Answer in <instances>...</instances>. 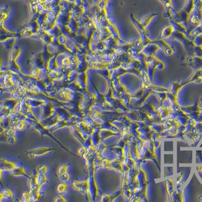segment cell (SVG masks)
I'll return each mask as SVG.
<instances>
[{
  "mask_svg": "<svg viewBox=\"0 0 202 202\" xmlns=\"http://www.w3.org/2000/svg\"><path fill=\"white\" fill-rule=\"evenodd\" d=\"M25 122L23 120H22L19 121L14 127L16 128V129L21 130L23 129V128L25 127Z\"/></svg>",
  "mask_w": 202,
  "mask_h": 202,
  "instance_id": "9c48e42d",
  "label": "cell"
},
{
  "mask_svg": "<svg viewBox=\"0 0 202 202\" xmlns=\"http://www.w3.org/2000/svg\"><path fill=\"white\" fill-rule=\"evenodd\" d=\"M55 148L50 147H40L33 149L26 153V155H28L31 158H34L37 156L44 155L49 152L55 150Z\"/></svg>",
  "mask_w": 202,
  "mask_h": 202,
  "instance_id": "7a4b0ae2",
  "label": "cell"
},
{
  "mask_svg": "<svg viewBox=\"0 0 202 202\" xmlns=\"http://www.w3.org/2000/svg\"><path fill=\"white\" fill-rule=\"evenodd\" d=\"M22 199H23V201L25 202H29L31 201L30 199V196H29V192H25L22 194Z\"/></svg>",
  "mask_w": 202,
  "mask_h": 202,
  "instance_id": "30bf717a",
  "label": "cell"
},
{
  "mask_svg": "<svg viewBox=\"0 0 202 202\" xmlns=\"http://www.w3.org/2000/svg\"><path fill=\"white\" fill-rule=\"evenodd\" d=\"M69 164H62V165L59 166L58 167L57 169V174L58 176H59L61 175L66 173L68 169Z\"/></svg>",
  "mask_w": 202,
  "mask_h": 202,
  "instance_id": "8992f818",
  "label": "cell"
},
{
  "mask_svg": "<svg viewBox=\"0 0 202 202\" xmlns=\"http://www.w3.org/2000/svg\"><path fill=\"white\" fill-rule=\"evenodd\" d=\"M59 177L60 178V180H61L62 181L65 182V181H68L69 180V175L68 174V173L66 172V173H64V174L59 176Z\"/></svg>",
  "mask_w": 202,
  "mask_h": 202,
  "instance_id": "8fae6325",
  "label": "cell"
},
{
  "mask_svg": "<svg viewBox=\"0 0 202 202\" xmlns=\"http://www.w3.org/2000/svg\"><path fill=\"white\" fill-rule=\"evenodd\" d=\"M67 189H68L67 184L65 183H62L57 186V192L60 195L63 196L65 194H66Z\"/></svg>",
  "mask_w": 202,
  "mask_h": 202,
  "instance_id": "5b68a950",
  "label": "cell"
},
{
  "mask_svg": "<svg viewBox=\"0 0 202 202\" xmlns=\"http://www.w3.org/2000/svg\"><path fill=\"white\" fill-rule=\"evenodd\" d=\"M13 196V194L11 191L10 189H5L3 192L1 194L0 196V200L2 201V199L3 198L5 199H11Z\"/></svg>",
  "mask_w": 202,
  "mask_h": 202,
  "instance_id": "52a82bcc",
  "label": "cell"
},
{
  "mask_svg": "<svg viewBox=\"0 0 202 202\" xmlns=\"http://www.w3.org/2000/svg\"><path fill=\"white\" fill-rule=\"evenodd\" d=\"M16 164L12 161H9L5 159H1V170L4 171H11L15 168H17Z\"/></svg>",
  "mask_w": 202,
  "mask_h": 202,
  "instance_id": "3957f363",
  "label": "cell"
},
{
  "mask_svg": "<svg viewBox=\"0 0 202 202\" xmlns=\"http://www.w3.org/2000/svg\"><path fill=\"white\" fill-rule=\"evenodd\" d=\"M72 186L75 189L80 191L82 194L89 195L90 190L89 178L83 181H75L72 183Z\"/></svg>",
  "mask_w": 202,
  "mask_h": 202,
  "instance_id": "6da1fadb",
  "label": "cell"
},
{
  "mask_svg": "<svg viewBox=\"0 0 202 202\" xmlns=\"http://www.w3.org/2000/svg\"><path fill=\"white\" fill-rule=\"evenodd\" d=\"M53 201L55 202H66L67 201L63 197V196L59 195L54 198Z\"/></svg>",
  "mask_w": 202,
  "mask_h": 202,
  "instance_id": "7c38bea8",
  "label": "cell"
},
{
  "mask_svg": "<svg viewBox=\"0 0 202 202\" xmlns=\"http://www.w3.org/2000/svg\"><path fill=\"white\" fill-rule=\"evenodd\" d=\"M47 170L48 168L45 165H40L36 169V172L40 174H45V173L47 172Z\"/></svg>",
  "mask_w": 202,
  "mask_h": 202,
  "instance_id": "ba28073f",
  "label": "cell"
},
{
  "mask_svg": "<svg viewBox=\"0 0 202 202\" xmlns=\"http://www.w3.org/2000/svg\"><path fill=\"white\" fill-rule=\"evenodd\" d=\"M10 174L14 176H22L28 178V179H30L32 177L26 173L23 167H18L17 168H15L12 171L10 172Z\"/></svg>",
  "mask_w": 202,
  "mask_h": 202,
  "instance_id": "277c9868",
  "label": "cell"
}]
</instances>
